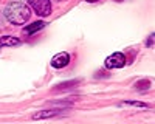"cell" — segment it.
Instances as JSON below:
<instances>
[{"mask_svg": "<svg viewBox=\"0 0 155 124\" xmlns=\"http://www.w3.org/2000/svg\"><path fill=\"white\" fill-rule=\"evenodd\" d=\"M3 14L12 25H25L31 17V8L23 2H12L5 8Z\"/></svg>", "mask_w": 155, "mask_h": 124, "instance_id": "obj_1", "label": "cell"}, {"mask_svg": "<svg viewBox=\"0 0 155 124\" xmlns=\"http://www.w3.org/2000/svg\"><path fill=\"white\" fill-rule=\"evenodd\" d=\"M27 3L41 17H48L51 14V2L50 0H27Z\"/></svg>", "mask_w": 155, "mask_h": 124, "instance_id": "obj_2", "label": "cell"}, {"mask_svg": "<svg viewBox=\"0 0 155 124\" xmlns=\"http://www.w3.org/2000/svg\"><path fill=\"white\" fill-rule=\"evenodd\" d=\"M126 62H127L126 54L116 51V53H112L109 57H106L104 65H106V68H109V70H115V68H123V67L126 65Z\"/></svg>", "mask_w": 155, "mask_h": 124, "instance_id": "obj_3", "label": "cell"}, {"mask_svg": "<svg viewBox=\"0 0 155 124\" xmlns=\"http://www.w3.org/2000/svg\"><path fill=\"white\" fill-rule=\"evenodd\" d=\"M70 64V54L67 51H59L51 57V67L53 68H65Z\"/></svg>", "mask_w": 155, "mask_h": 124, "instance_id": "obj_4", "label": "cell"}, {"mask_svg": "<svg viewBox=\"0 0 155 124\" xmlns=\"http://www.w3.org/2000/svg\"><path fill=\"white\" fill-rule=\"evenodd\" d=\"M45 25H47V23H45L44 20H37V22H34V23H31V25H25V27H23V33L27 34V36H31V34H34V33H37V31L44 30Z\"/></svg>", "mask_w": 155, "mask_h": 124, "instance_id": "obj_5", "label": "cell"}, {"mask_svg": "<svg viewBox=\"0 0 155 124\" xmlns=\"http://www.w3.org/2000/svg\"><path fill=\"white\" fill-rule=\"evenodd\" d=\"M20 45V39L14 36H2L0 37V48H9V47H17Z\"/></svg>", "mask_w": 155, "mask_h": 124, "instance_id": "obj_6", "label": "cell"}, {"mask_svg": "<svg viewBox=\"0 0 155 124\" xmlns=\"http://www.w3.org/2000/svg\"><path fill=\"white\" fill-rule=\"evenodd\" d=\"M59 113V110H41L37 113L33 115L34 119H47V118H53Z\"/></svg>", "mask_w": 155, "mask_h": 124, "instance_id": "obj_7", "label": "cell"}, {"mask_svg": "<svg viewBox=\"0 0 155 124\" xmlns=\"http://www.w3.org/2000/svg\"><path fill=\"white\" fill-rule=\"evenodd\" d=\"M135 87H137V90H147L149 87H150V81L141 79V81H138V82L135 84Z\"/></svg>", "mask_w": 155, "mask_h": 124, "instance_id": "obj_8", "label": "cell"}, {"mask_svg": "<svg viewBox=\"0 0 155 124\" xmlns=\"http://www.w3.org/2000/svg\"><path fill=\"white\" fill-rule=\"evenodd\" d=\"M121 104L123 106H132V107H141V109H147L149 107L146 103H140V101H124Z\"/></svg>", "mask_w": 155, "mask_h": 124, "instance_id": "obj_9", "label": "cell"}, {"mask_svg": "<svg viewBox=\"0 0 155 124\" xmlns=\"http://www.w3.org/2000/svg\"><path fill=\"white\" fill-rule=\"evenodd\" d=\"M153 37H155L153 34L149 36V39H147V42H146V47H152V44H153Z\"/></svg>", "mask_w": 155, "mask_h": 124, "instance_id": "obj_10", "label": "cell"}, {"mask_svg": "<svg viewBox=\"0 0 155 124\" xmlns=\"http://www.w3.org/2000/svg\"><path fill=\"white\" fill-rule=\"evenodd\" d=\"M85 2H88V3H95V2H99V0H85Z\"/></svg>", "mask_w": 155, "mask_h": 124, "instance_id": "obj_11", "label": "cell"}, {"mask_svg": "<svg viewBox=\"0 0 155 124\" xmlns=\"http://www.w3.org/2000/svg\"><path fill=\"white\" fill-rule=\"evenodd\" d=\"M118 2H121V0H118Z\"/></svg>", "mask_w": 155, "mask_h": 124, "instance_id": "obj_12", "label": "cell"}]
</instances>
